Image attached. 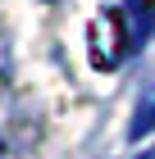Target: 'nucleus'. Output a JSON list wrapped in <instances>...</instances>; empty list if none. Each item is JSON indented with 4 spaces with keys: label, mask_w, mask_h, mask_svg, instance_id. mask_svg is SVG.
I'll use <instances>...</instances> for the list:
<instances>
[{
    "label": "nucleus",
    "mask_w": 155,
    "mask_h": 159,
    "mask_svg": "<svg viewBox=\"0 0 155 159\" xmlns=\"http://www.w3.org/2000/svg\"><path fill=\"white\" fill-rule=\"evenodd\" d=\"M137 46V32H128V14L123 9H100L87 27V55L96 68H119L128 50Z\"/></svg>",
    "instance_id": "1"
},
{
    "label": "nucleus",
    "mask_w": 155,
    "mask_h": 159,
    "mask_svg": "<svg viewBox=\"0 0 155 159\" xmlns=\"http://www.w3.org/2000/svg\"><path fill=\"white\" fill-rule=\"evenodd\" d=\"M9 82H14V37L0 23V100L9 96Z\"/></svg>",
    "instance_id": "2"
},
{
    "label": "nucleus",
    "mask_w": 155,
    "mask_h": 159,
    "mask_svg": "<svg viewBox=\"0 0 155 159\" xmlns=\"http://www.w3.org/2000/svg\"><path fill=\"white\" fill-rule=\"evenodd\" d=\"M155 127V91H146L142 96V105H137V114H132V127H128V136L137 141V136H146Z\"/></svg>",
    "instance_id": "3"
},
{
    "label": "nucleus",
    "mask_w": 155,
    "mask_h": 159,
    "mask_svg": "<svg viewBox=\"0 0 155 159\" xmlns=\"http://www.w3.org/2000/svg\"><path fill=\"white\" fill-rule=\"evenodd\" d=\"M146 23L155 27V0H146Z\"/></svg>",
    "instance_id": "4"
},
{
    "label": "nucleus",
    "mask_w": 155,
    "mask_h": 159,
    "mask_svg": "<svg viewBox=\"0 0 155 159\" xmlns=\"http://www.w3.org/2000/svg\"><path fill=\"white\" fill-rule=\"evenodd\" d=\"M137 159H155V146H151V150H142V155H137Z\"/></svg>",
    "instance_id": "5"
},
{
    "label": "nucleus",
    "mask_w": 155,
    "mask_h": 159,
    "mask_svg": "<svg viewBox=\"0 0 155 159\" xmlns=\"http://www.w3.org/2000/svg\"><path fill=\"white\" fill-rule=\"evenodd\" d=\"M0 159H5V141H0Z\"/></svg>",
    "instance_id": "6"
}]
</instances>
